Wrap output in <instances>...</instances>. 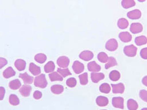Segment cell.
I'll return each mask as SVG.
<instances>
[{
    "label": "cell",
    "mask_w": 147,
    "mask_h": 110,
    "mask_svg": "<svg viewBox=\"0 0 147 110\" xmlns=\"http://www.w3.org/2000/svg\"><path fill=\"white\" fill-rule=\"evenodd\" d=\"M47 84L48 83L44 74H42L36 77L34 81V85L36 87L43 89L47 87Z\"/></svg>",
    "instance_id": "6da1fadb"
},
{
    "label": "cell",
    "mask_w": 147,
    "mask_h": 110,
    "mask_svg": "<svg viewBox=\"0 0 147 110\" xmlns=\"http://www.w3.org/2000/svg\"><path fill=\"white\" fill-rule=\"evenodd\" d=\"M124 53L128 57H134L137 52V48L133 45L126 46L124 48Z\"/></svg>",
    "instance_id": "7a4b0ae2"
},
{
    "label": "cell",
    "mask_w": 147,
    "mask_h": 110,
    "mask_svg": "<svg viewBox=\"0 0 147 110\" xmlns=\"http://www.w3.org/2000/svg\"><path fill=\"white\" fill-rule=\"evenodd\" d=\"M118 47V42L115 39H111L109 40L105 45L106 49L110 51H115L117 49Z\"/></svg>",
    "instance_id": "3957f363"
},
{
    "label": "cell",
    "mask_w": 147,
    "mask_h": 110,
    "mask_svg": "<svg viewBox=\"0 0 147 110\" xmlns=\"http://www.w3.org/2000/svg\"><path fill=\"white\" fill-rule=\"evenodd\" d=\"M112 103L113 107L123 109H124V99L122 97H114L112 99Z\"/></svg>",
    "instance_id": "277c9868"
},
{
    "label": "cell",
    "mask_w": 147,
    "mask_h": 110,
    "mask_svg": "<svg viewBox=\"0 0 147 110\" xmlns=\"http://www.w3.org/2000/svg\"><path fill=\"white\" fill-rule=\"evenodd\" d=\"M112 92L114 94H123L125 91V87L123 83H119L116 84H112Z\"/></svg>",
    "instance_id": "5b68a950"
},
{
    "label": "cell",
    "mask_w": 147,
    "mask_h": 110,
    "mask_svg": "<svg viewBox=\"0 0 147 110\" xmlns=\"http://www.w3.org/2000/svg\"><path fill=\"white\" fill-rule=\"evenodd\" d=\"M143 29V25L140 23H133L130 26L131 32L134 34L141 33Z\"/></svg>",
    "instance_id": "8992f818"
},
{
    "label": "cell",
    "mask_w": 147,
    "mask_h": 110,
    "mask_svg": "<svg viewBox=\"0 0 147 110\" xmlns=\"http://www.w3.org/2000/svg\"><path fill=\"white\" fill-rule=\"evenodd\" d=\"M73 69L76 74H80L84 71V65L79 61H75L73 65Z\"/></svg>",
    "instance_id": "52a82bcc"
},
{
    "label": "cell",
    "mask_w": 147,
    "mask_h": 110,
    "mask_svg": "<svg viewBox=\"0 0 147 110\" xmlns=\"http://www.w3.org/2000/svg\"><path fill=\"white\" fill-rule=\"evenodd\" d=\"M70 63V60L67 57L61 56L57 59V64L61 68H67Z\"/></svg>",
    "instance_id": "ba28073f"
},
{
    "label": "cell",
    "mask_w": 147,
    "mask_h": 110,
    "mask_svg": "<svg viewBox=\"0 0 147 110\" xmlns=\"http://www.w3.org/2000/svg\"><path fill=\"white\" fill-rule=\"evenodd\" d=\"M79 57L85 61H88L91 60L94 57V53L88 50H85L81 52L79 55Z\"/></svg>",
    "instance_id": "9c48e42d"
},
{
    "label": "cell",
    "mask_w": 147,
    "mask_h": 110,
    "mask_svg": "<svg viewBox=\"0 0 147 110\" xmlns=\"http://www.w3.org/2000/svg\"><path fill=\"white\" fill-rule=\"evenodd\" d=\"M119 38L123 43H128L132 40V37L129 33L127 31H124L121 33L119 34Z\"/></svg>",
    "instance_id": "30bf717a"
},
{
    "label": "cell",
    "mask_w": 147,
    "mask_h": 110,
    "mask_svg": "<svg viewBox=\"0 0 147 110\" xmlns=\"http://www.w3.org/2000/svg\"><path fill=\"white\" fill-rule=\"evenodd\" d=\"M96 102L98 106L105 107L109 104V101L107 97L103 96H99L97 97L96 100Z\"/></svg>",
    "instance_id": "8fae6325"
},
{
    "label": "cell",
    "mask_w": 147,
    "mask_h": 110,
    "mask_svg": "<svg viewBox=\"0 0 147 110\" xmlns=\"http://www.w3.org/2000/svg\"><path fill=\"white\" fill-rule=\"evenodd\" d=\"M142 13L138 9H134L127 13V17L131 19H138L141 17Z\"/></svg>",
    "instance_id": "7c38bea8"
},
{
    "label": "cell",
    "mask_w": 147,
    "mask_h": 110,
    "mask_svg": "<svg viewBox=\"0 0 147 110\" xmlns=\"http://www.w3.org/2000/svg\"><path fill=\"white\" fill-rule=\"evenodd\" d=\"M88 70L92 72H97L101 70V66L98 65L95 61L89 62L88 65Z\"/></svg>",
    "instance_id": "4fadbf2b"
},
{
    "label": "cell",
    "mask_w": 147,
    "mask_h": 110,
    "mask_svg": "<svg viewBox=\"0 0 147 110\" xmlns=\"http://www.w3.org/2000/svg\"><path fill=\"white\" fill-rule=\"evenodd\" d=\"M32 91V87L30 85H23L20 89V94L24 97H28Z\"/></svg>",
    "instance_id": "5bb4252c"
},
{
    "label": "cell",
    "mask_w": 147,
    "mask_h": 110,
    "mask_svg": "<svg viewBox=\"0 0 147 110\" xmlns=\"http://www.w3.org/2000/svg\"><path fill=\"white\" fill-rule=\"evenodd\" d=\"M105 74L102 73H95L93 72L91 74V79L92 82L97 83L99 81H101L105 78Z\"/></svg>",
    "instance_id": "9a60e30c"
},
{
    "label": "cell",
    "mask_w": 147,
    "mask_h": 110,
    "mask_svg": "<svg viewBox=\"0 0 147 110\" xmlns=\"http://www.w3.org/2000/svg\"><path fill=\"white\" fill-rule=\"evenodd\" d=\"M19 77L22 79L23 81H24V84H32L33 81V79H34L33 77L30 76L27 73L20 74L19 75Z\"/></svg>",
    "instance_id": "2e32d148"
},
{
    "label": "cell",
    "mask_w": 147,
    "mask_h": 110,
    "mask_svg": "<svg viewBox=\"0 0 147 110\" xmlns=\"http://www.w3.org/2000/svg\"><path fill=\"white\" fill-rule=\"evenodd\" d=\"M15 66L19 71H23L26 68V62L23 59H18L15 61Z\"/></svg>",
    "instance_id": "e0dca14e"
},
{
    "label": "cell",
    "mask_w": 147,
    "mask_h": 110,
    "mask_svg": "<svg viewBox=\"0 0 147 110\" xmlns=\"http://www.w3.org/2000/svg\"><path fill=\"white\" fill-rule=\"evenodd\" d=\"M29 70L33 75H38L41 73L40 68L33 63H30Z\"/></svg>",
    "instance_id": "ac0fdd59"
},
{
    "label": "cell",
    "mask_w": 147,
    "mask_h": 110,
    "mask_svg": "<svg viewBox=\"0 0 147 110\" xmlns=\"http://www.w3.org/2000/svg\"><path fill=\"white\" fill-rule=\"evenodd\" d=\"M15 75H16V72L11 67H8L7 68H6L3 71V75L4 78H5L6 79L9 78L13 76H15Z\"/></svg>",
    "instance_id": "d6986e66"
},
{
    "label": "cell",
    "mask_w": 147,
    "mask_h": 110,
    "mask_svg": "<svg viewBox=\"0 0 147 110\" xmlns=\"http://www.w3.org/2000/svg\"><path fill=\"white\" fill-rule=\"evenodd\" d=\"M127 107L129 110H137L138 109V104L133 99H129L127 101Z\"/></svg>",
    "instance_id": "ffe728a7"
},
{
    "label": "cell",
    "mask_w": 147,
    "mask_h": 110,
    "mask_svg": "<svg viewBox=\"0 0 147 110\" xmlns=\"http://www.w3.org/2000/svg\"><path fill=\"white\" fill-rule=\"evenodd\" d=\"M117 25L118 28H120L121 29H125L128 27L129 23L126 19L122 18H120L118 21Z\"/></svg>",
    "instance_id": "44dd1931"
},
{
    "label": "cell",
    "mask_w": 147,
    "mask_h": 110,
    "mask_svg": "<svg viewBox=\"0 0 147 110\" xmlns=\"http://www.w3.org/2000/svg\"><path fill=\"white\" fill-rule=\"evenodd\" d=\"M52 93L56 95L61 94L64 91V87L61 85H54L51 87Z\"/></svg>",
    "instance_id": "7402d4cb"
},
{
    "label": "cell",
    "mask_w": 147,
    "mask_h": 110,
    "mask_svg": "<svg viewBox=\"0 0 147 110\" xmlns=\"http://www.w3.org/2000/svg\"><path fill=\"white\" fill-rule=\"evenodd\" d=\"M134 42L137 46L146 45L147 44V37L144 35L137 37L134 40Z\"/></svg>",
    "instance_id": "603a6c76"
},
{
    "label": "cell",
    "mask_w": 147,
    "mask_h": 110,
    "mask_svg": "<svg viewBox=\"0 0 147 110\" xmlns=\"http://www.w3.org/2000/svg\"><path fill=\"white\" fill-rule=\"evenodd\" d=\"M55 68V66L54 63L53 61H49L44 66V71L47 73H52L54 71Z\"/></svg>",
    "instance_id": "cb8c5ba5"
},
{
    "label": "cell",
    "mask_w": 147,
    "mask_h": 110,
    "mask_svg": "<svg viewBox=\"0 0 147 110\" xmlns=\"http://www.w3.org/2000/svg\"><path fill=\"white\" fill-rule=\"evenodd\" d=\"M121 5L124 8H129L136 5V2L134 0H122Z\"/></svg>",
    "instance_id": "d4e9b609"
},
{
    "label": "cell",
    "mask_w": 147,
    "mask_h": 110,
    "mask_svg": "<svg viewBox=\"0 0 147 110\" xmlns=\"http://www.w3.org/2000/svg\"><path fill=\"white\" fill-rule=\"evenodd\" d=\"M109 78L110 80L114 81H118L121 78V74L116 70H113L109 74Z\"/></svg>",
    "instance_id": "484cf974"
},
{
    "label": "cell",
    "mask_w": 147,
    "mask_h": 110,
    "mask_svg": "<svg viewBox=\"0 0 147 110\" xmlns=\"http://www.w3.org/2000/svg\"><path fill=\"white\" fill-rule=\"evenodd\" d=\"M21 83L19 79L11 81L9 83V87L12 90H17L21 87Z\"/></svg>",
    "instance_id": "4316f807"
},
{
    "label": "cell",
    "mask_w": 147,
    "mask_h": 110,
    "mask_svg": "<svg viewBox=\"0 0 147 110\" xmlns=\"http://www.w3.org/2000/svg\"><path fill=\"white\" fill-rule=\"evenodd\" d=\"M50 80L52 81H62L63 80V77L61 76L57 72H54L52 73L49 74V75Z\"/></svg>",
    "instance_id": "83f0119b"
},
{
    "label": "cell",
    "mask_w": 147,
    "mask_h": 110,
    "mask_svg": "<svg viewBox=\"0 0 147 110\" xmlns=\"http://www.w3.org/2000/svg\"><path fill=\"white\" fill-rule=\"evenodd\" d=\"M116 65H117V62L116 59L113 57H109L107 62L105 65V68L107 69L112 67L116 66Z\"/></svg>",
    "instance_id": "f1b7e54d"
},
{
    "label": "cell",
    "mask_w": 147,
    "mask_h": 110,
    "mask_svg": "<svg viewBox=\"0 0 147 110\" xmlns=\"http://www.w3.org/2000/svg\"><path fill=\"white\" fill-rule=\"evenodd\" d=\"M100 91L104 94H109L111 90V86L108 83H103L100 87Z\"/></svg>",
    "instance_id": "f546056e"
},
{
    "label": "cell",
    "mask_w": 147,
    "mask_h": 110,
    "mask_svg": "<svg viewBox=\"0 0 147 110\" xmlns=\"http://www.w3.org/2000/svg\"><path fill=\"white\" fill-rule=\"evenodd\" d=\"M9 103L13 106H17L20 104V100L17 96L11 94L9 97Z\"/></svg>",
    "instance_id": "4dcf8cb0"
},
{
    "label": "cell",
    "mask_w": 147,
    "mask_h": 110,
    "mask_svg": "<svg viewBox=\"0 0 147 110\" xmlns=\"http://www.w3.org/2000/svg\"><path fill=\"white\" fill-rule=\"evenodd\" d=\"M35 61L39 63H44L47 60V56L43 53H38L35 56Z\"/></svg>",
    "instance_id": "1f68e13d"
},
{
    "label": "cell",
    "mask_w": 147,
    "mask_h": 110,
    "mask_svg": "<svg viewBox=\"0 0 147 110\" xmlns=\"http://www.w3.org/2000/svg\"><path fill=\"white\" fill-rule=\"evenodd\" d=\"M97 59L101 63H106L109 59V56L105 52H101L98 54Z\"/></svg>",
    "instance_id": "d6a6232c"
},
{
    "label": "cell",
    "mask_w": 147,
    "mask_h": 110,
    "mask_svg": "<svg viewBox=\"0 0 147 110\" xmlns=\"http://www.w3.org/2000/svg\"><path fill=\"white\" fill-rule=\"evenodd\" d=\"M79 78L81 85H85L88 83V74L87 73L81 74L79 76Z\"/></svg>",
    "instance_id": "836d02e7"
},
{
    "label": "cell",
    "mask_w": 147,
    "mask_h": 110,
    "mask_svg": "<svg viewBox=\"0 0 147 110\" xmlns=\"http://www.w3.org/2000/svg\"><path fill=\"white\" fill-rule=\"evenodd\" d=\"M58 73H59L63 78H65L68 75H71V73H70L69 69L68 68H65V69H62V68H58L57 69Z\"/></svg>",
    "instance_id": "e575fe53"
},
{
    "label": "cell",
    "mask_w": 147,
    "mask_h": 110,
    "mask_svg": "<svg viewBox=\"0 0 147 110\" xmlns=\"http://www.w3.org/2000/svg\"><path fill=\"white\" fill-rule=\"evenodd\" d=\"M77 81L74 78H70L66 81V85L70 88H74L76 85Z\"/></svg>",
    "instance_id": "d590c367"
},
{
    "label": "cell",
    "mask_w": 147,
    "mask_h": 110,
    "mask_svg": "<svg viewBox=\"0 0 147 110\" xmlns=\"http://www.w3.org/2000/svg\"><path fill=\"white\" fill-rule=\"evenodd\" d=\"M140 99L144 101L147 103V91L146 90H142L140 91Z\"/></svg>",
    "instance_id": "8d00e7d4"
},
{
    "label": "cell",
    "mask_w": 147,
    "mask_h": 110,
    "mask_svg": "<svg viewBox=\"0 0 147 110\" xmlns=\"http://www.w3.org/2000/svg\"><path fill=\"white\" fill-rule=\"evenodd\" d=\"M140 55L142 59H147V47L142 49L140 52Z\"/></svg>",
    "instance_id": "74e56055"
},
{
    "label": "cell",
    "mask_w": 147,
    "mask_h": 110,
    "mask_svg": "<svg viewBox=\"0 0 147 110\" xmlns=\"http://www.w3.org/2000/svg\"><path fill=\"white\" fill-rule=\"evenodd\" d=\"M42 97V93L39 91H36L33 93V97L36 100H39L41 99Z\"/></svg>",
    "instance_id": "f35d334b"
},
{
    "label": "cell",
    "mask_w": 147,
    "mask_h": 110,
    "mask_svg": "<svg viewBox=\"0 0 147 110\" xmlns=\"http://www.w3.org/2000/svg\"><path fill=\"white\" fill-rule=\"evenodd\" d=\"M8 62L7 59L4 58L0 57V69L2 68L3 67L7 64Z\"/></svg>",
    "instance_id": "ab89813d"
},
{
    "label": "cell",
    "mask_w": 147,
    "mask_h": 110,
    "mask_svg": "<svg viewBox=\"0 0 147 110\" xmlns=\"http://www.w3.org/2000/svg\"><path fill=\"white\" fill-rule=\"evenodd\" d=\"M5 93H6L5 89L3 87H0V100H2L3 99L5 95Z\"/></svg>",
    "instance_id": "60d3db41"
},
{
    "label": "cell",
    "mask_w": 147,
    "mask_h": 110,
    "mask_svg": "<svg viewBox=\"0 0 147 110\" xmlns=\"http://www.w3.org/2000/svg\"><path fill=\"white\" fill-rule=\"evenodd\" d=\"M142 83L147 87V75L145 76V77L142 79Z\"/></svg>",
    "instance_id": "b9f144b4"
},
{
    "label": "cell",
    "mask_w": 147,
    "mask_h": 110,
    "mask_svg": "<svg viewBox=\"0 0 147 110\" xmlns=\"http://www.w3.org/2000/svg\"><path fill=\"white\" fill-rule=\"evenodd\" d=\"M139 2H144V1H146V0H138Z\"/></svg>",
    "instance_id": "7bdbcfd3"
},
{
    "label": "cell",
    "mask_w": 147,
    "mask_h": 110,
    "mask_svg": "<svg viewBox=\"0 0 147 110\" xmlns=\"http://www.w3.org/2000/svg\"><path fill=\"white\" fill-rule=\"evenodd\" d=\"M141 110H147V108H143Z\"/></svg>",
    "instance_id": "ee69618b"
},
{
    "label": "cell",
    "mask_w": 147,
    "mask_h": 110,
    "mask_svg": "<svg viewBox=\"0 0 147 110\" xmlns=\"http://www.w3.org/2000/svg\"></svg>",
    "instance_id": "f6af8a7d"
}]
</instances>
